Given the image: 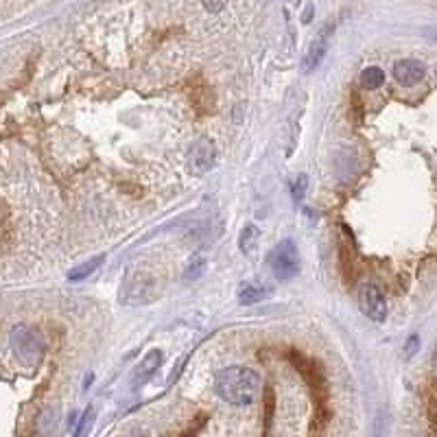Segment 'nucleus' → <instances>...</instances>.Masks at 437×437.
<instances>
[{
    "label": "nucleus",
    "instance_id": "f257e3e1",
    "mask_svg": "<svg viewBox=\"0 0 437 437\" xmlns=\"http://www.w3.org/2000/svg\"><path fill=\"white\" fill-rule=\"evenodd\" d=\"M261 376L243 365H232L221 370L215 378V392L221 400L234 405V407H247L254 405L261 396Z\"/></svg>",
    "mask_w": 437,
    "mask_h": 437
},
{
    "label": "nucleus",
    "instance_id": "ddd939ff",
    "mask_svg": "<svg viewBox=\"0 0 437 437\" xmlns=\"http://www.w3.org/2000/svg\"><path fill=\"white\" fill-rule=\"evenodd\" d=\"M201 3L210 13H221L227 5V0H201Z\"/></svg>",
    "mask_w": 437,
    "mask_h": 437
},
{
    "label": "nucleus",
    "instance_id": "6e6552de",
    "mask_svg": "<svg viewBox=\"0 0 437 437\" xmlns=\"http://www.w3.org/2000/svg\"><path fill=\"white\" fill-rule=\"evenodd\" d=\"M160 363H162V352L160 350H151L140 363H138V367L133 370V376H131V385L138 387V385H145L155 372H157V367Z\"/></svg>",
    "mask_w": 437,
    "mask_h": 437
},
{
    "label": "nucleus",
    "instance_id": "1a4fd4ad",
    "mask_svg": "<svg viewBox=\"0 0 437 437\" xmlns=\"http://www.w3.org/2000/svg\"><path fill=\"white\" fill-rule=\"evenodd\" d=\"M103 261H105V256L101 254V256H97V258L88 261L85 265H79V267L71 269V271H68V280H71V282H81V280H85L88 275H92V273H95V271L101 267Z\"/></svg>",
    "mask_w": 437,
    "mask_h": 437
},
{
    "label": "nucleus",
    "instance_id": "f03ea898",
    "mask_svg": "<svg viewBox=\"0 0 437 437\" xmlns=\"http://www.w3.org/2000/svg\"><path fill=\"white\" fill-rule=\"evenodd\" d=\"M267 263H269V269H271L275 280L287 282L300 273V254H297V247L291 239H285L275 245L269 251Z\"/></svg>",
    "mask_w": 437,
    "mask_h": 437
},
{
    "label": "nucleus",
    "instance_id": "9d476101",
    "mask_svg": "<svg viewBox=\"0 0 437 437\" xmlns=\"http://www.w3.org/2000/svg\"><path fill=\"white\" fill-rule=\"evenodd\" d=\"M269 295V289H261V287H254V285H245L239 289V302L241 304H258L263 302L265 297Z\"/></svg>",
    "mask_w": 437,
    "mask_h": 437
},
{
    "label": "nucleus",
    "instance_id": "0eeeda50",
    "mask_svg": "<svg viewBox=\"0 0 437 437\" xmlns=\"http://www.w3.org/2000/svg\"><path fill=\"white\" fill-rule=\"evenodd\" d=\"M424 75H426V68L418 59H400L394 66V77L402 85H416L424 79Z\"/></svg>",
    "mask_w": 437,
    "mask_h": 437
},
{
    "label": "nucleus",
    "instance_id": "f8f14e48",
    "mask_svg": "<svg viewBox=\"0 0 437 437\" xmlns=\"http://www.w3.org/2000/svg\"><path fill=\"white\" fill-rule=\"evenodd\" d=\"M254 239H256V227H254V225H247L245 232L241 234V249H243V251H249L251 247H254V245H251V243H254Z\"/></svg>",
    "mask_w": 437,
    "mask_h": 437
},
{
    "label": "nucleus",
    "instance_id": "7ed1b4c3",
    "mask_svg": "<svg viewBox=\"0 0 437 437\" xmlns=\"http://www.w3.org/2000/svg\"><path fill=\"white\" fill-rule=\"evenodd\" d=\"M11 348L16 352V357L25 363L27 367H35L44 354V341L37 335V330L29 328V326H16L11 330Z\"/></svg>",
    "mask_w": 437,
    "mask_h": 437
},
{
    "label": "nucleus",
    "instance_id": "423d86ee",
    "mask_svg": "<svg viewBox=\"0 0 437 437\" xmlns=\"http://www.w3.org/2000/svg\"><path fill=\"white\" fill-rule=\"evenodd\" d=\"M328 40H330V25L319 31V35L309 44L306 55H304V71L313 73L319 68V64L324 61L326 53H328Z\"/></svg>",
    "mask_w": 437,
    "mask_h": 437
},
{
    "label": "nucleus",
    "instance_id": "39448f33",
    "mask_svg": "<svg viewBox=\"0 0 437 437\" xmlns=\"http://www.w3.org/2000/svg\"><path fill=\"white\" fill-rule=\"evenodd\" d=\"M188 157H191V169L197 175H203L217 164V147L212 140H208V138H201V140H197L193 145Z\"/></svg>",
    "mask_w": 437,
    "mask_h": 437
},
{
    "label": "nucleus",
    "instance_id": "20e7f679",
    "mask_svg": "<svg viewBox=\"0 0 437 437\" xmlns=\"http://www.w3.org/2000/svg\"><path fill=\"white\" fill-rule=\"evenodd\" d=\"M359 309L361 313L372 321H385L387 317V300L381 287L374 282H363L359 287Z\"/></svg>",
    "mask_w": 437,
    "mask_h": 437
},
{
    "label": "nucleus",
    "instance_id": "9b49d317",
    "mask_svg": "<svg viewBox=\"0 0 437 437\" xmlns=\"http://www.w3.org/2000/svg\"><path fill=\"white\" fill-rule=\"evenodd\" d=\"M383 83H385V71H381L378 66H370L361 73V85L365 90H378Z\"/></svg>",
    "mask_w": 437,
    "mask_h": 437
},
{
    "label": "nucleus",
    "instance_id": "4468645a",
    "mask_svg": "<svg viewBox=\"0 0 437 437\" xmlns=\"http://www.w3.org/2000/svg\"><path fill=\"white\" fill-rule=\"evenodd\" d=\"M92 416H95V411L88 409V411H85V416H83V422H81V429L77 431V435H83V433L90 429V420H92Z\"/></svg>",
    "mask_w": 437,
    "mask_h": 437
}]
</instances>
